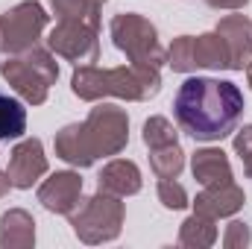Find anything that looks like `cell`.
<instances>
[{"mask_svg":"<svg viewBox=\"0 0 252 249\" xmlns=\"http://www.w3.org/2000/svg\"><path fill=\"white\" fill-rule=\"evenodd\" d=\"M193 64L211 70H229V47L217 30L193 38Z\"/></svg>","mask_w":252,"mask_h":249,"instance_id":"cell-16","label":"cell"},{"mask_svg":"<svg viewBox=\"0 0 252 249\" xmlns=\"http://www.w3.org/2000/svg\"><path fill=\"white\" fill-rule=\"evenodd\" d=\"M97 3H100V6H103V3H106V0H97Z\"/></svg>","mask_w":252,"mask_h":249,"instance_id":"cell-29","label":"cell"},{"mask_svg":"<svg viewBox=\"0 0 252 249\" xmlns=\"http://www.w3.org/2000/svg\"><path fill=\"white\" fill-rule=\"evenodd\" d=\"M47 47L76 64H91L100 59L97 30L88 24H76V21H59V27H53L47 35Z\"/></svg>","mask_w":252,"mask_h":249,"instance_id":"cell-7","label":"cell"},{"mask_svg":"<svg viewBox=\"0 0 252 249\" xmlns=\"http://www.w3.org/2000/svg\"><path fill=\"white\" fill-rule=\"evenodd\" d=\"M247 76H250V85H252V62L247 64Z\"/></svg>","mask_w":252,"mask_h":249,"instance_id":"cell-28","label":"cell"},{"mask_svg":"<svg viewBox=\"0 0 252 249\" xmlns=\"http://www.w3.org/2000/svg\"><path fill=\"white\" fill-rule=\"evenodd\" d=\"M202 3L211 9H244L250 0H202Z\"/></svg>","mask_w":252,"mask_h":249,"instance_id":"cell-26","label":"cell"},{"mask_svg":"<svg viewBox=\"0 0 252 249\" xmlns=\"http://www.w3.org/2000/svg\"><path fill=\"white\" fill-rule=\"evenodd\" d=\"M12 187H32L44 173H47V156L38 138H24L12 153H9V167H6Z\"/></svg>","mask_w":252,"mask_h":249,"instance_id":"cell-9","label":"cell"},{"mask_svg":"<svg viewBox=\"0 0 252 249\" xmlns=\"http://www.w3.org/2000/svg\"><path fill=\"white\" fill-rule=\"evenodd\" d=\"M217 32L229 47V70H244L252 62V21L247 15H226L217 21Z\"/></svg>","mask_w":252,"mask_h":249,"instance_id":"cell-11","label":"cell"},{"mask_svg":"<svg viewBox=\"0 0 252 249\" xmlns=\"http://www.w3.org/2000/svg\"><path fill=\"white\" fill-rule=\"evenodd\" d=\"M24 132H27V109L21 106V100L0 91V141L21 138Z\"/></svg>","mask_w":252,"mask_h":249,"instance_id":"cell-19","label":"cell"},{"mask_svg":"<svg viewBox=\"0 0 252 249\" xmlns=\"http://www.w3.org/2000/svg\"><path fill=\"white\" fill-rule=\"evenodd\" d=\"M173 115L193 141H223L244 118V94L229 79L190 76L176 91Z\"/></svg>","mask_w":252,"mask_h":249,"instance_id":"cell-1","label":"cell"},{"mask_svg":"<svg viewBox=\"0 0 252 249\" xmlns=\"http://www.w3.org/2000/svg\"><path fill=\"white\" fill-rule=\"evenodd\" d=\"M9 187H12V179H9V173H0V199L9 193Z\"/></svg>","mask_w":252,"mask_h":249,"instance_id":"cell-27","label":"cell"},{"mask_svg":"<svg viewBox=\"0 0 252 249\" xmlns=\"http://www.w3.org/2000/svg\"><path fill=\"white\" fill-rule=\"evenodd\" d=\"M97 190H106V193H115V196H132V193L141 190V170L135 167V161L115 158L97 176Z\"/></svg>","mask_w":252,"mask_h":249,"instance_id":"cell-13","label":"cell"},{"mask_svg":"<svg viewBox=\"0 0 252 249\" xmlns=\"http://www.w3.org/2000/svg\"><path fill=\"white\" fill-rule=\"evenodd\" d=\"M150 167L158 179H176L185 167V153L179 150V144L156 147V150H150Z\"/></svg>","mask_w":252,"mask_h":249,"instance_id":"cell-20","label":"cell"},{"mask_svg":"<svg viewBox=\"0 0 252 249\" xmlns=\"http://www.w3.org/2000/svg\"><path fill=\"white\" fill-rule=\"evenodd\" d=\"M47 21H50V15L35 0H24L18 6H12L0 18V62L9 56H21L30 47H35Z\"/></svg>","mask_w":252,"mask_h":249,"instance_id":"cell-6","label":"cell"},{"mask_svg":"<svg viewBox=\"0 0 252 249\" xmlns=\"http://www.w3.org/2000/svg\"><path fill=\"white\" fill-rule=\"evenodd\" d=\"M190 167H193V179L205 187L232 182V164H229V158H226L223 150H214V147L196 150Z\"/></svg>","mask_w":252,"mask_h":249,"instance_id":"cell-14","label":"cell"},{"mask_svg":"<svg viewBox=\"0 0 252 249\" xmlns=\"http://www.w3.org/2000/svg\"><path fill=\"white\" fill-rule=\"evenodd\" d=\"M158 199H161L164 208H173V211L188 205V193H185V187L179 185L176 179H161L158 182Z\"/></svg>","mask_w":252,"mask_h":249,"instance_id":"cell-23","label":"cell"},{"mask_svg":"<svg viewBox=\"0 0 252 249\" xmlns=\"http://www.w3.org/2000/svg\"><path fill=\"white\" fill-rule=\"evenodd\" d=\"M35 244V220L24 208H12L0 217V247H32Z\"/></svg>","mask_w":252,"mask_h":249,"instance_id":"cell-15","label":"cell"},{"mask_svg":"<svg viewBox=\"0 0 252 249\" xmlns=\"http://www.w3.org/2000/svg\"><path fill=\"white\" fill-rule=\"evenodd\" d=\"M167 64L179 73H190L196 70L193 64V35H179L173 38V44L167 47Z\"/></svg>","mask_w":252,"mask_h":249,"instance_id":"cell-21","label":"cell"},{"mask_svg":"<svg viewBox=\"0 0 252 249\" xmlns=\"http://www.w3.org/2000/svg\"><path fill=\"white\" fill-rule=\"evenodd\" d=\"M252 241V232L247 223H241V220H235V223H229V229H226V238H223V247L235 249V247H250Z\"/></svg>","mask_w":252,"mask_h":249,"instance_id":"cell-25","label":"cell"},{"mask_svg":"<svg viewBox=\"0 0 252 249\" xmlns=\"http://www.w3.org/2000/svg\"><path fill=\"white\" fill-rule=\"evenodd\" d=\"M161 88V73L153 64L129 62V67H94L79 64L70 76V91L79 100H103V97H121V100H150Z\"/></svg>","mask_w":252,"mask_h":249,"instance_id":"cell-3","label":"cell"},{"mask_svg":"<svg viewBox=\"0 0 252 249\" xmlns=\"http://www.w3.org/2000/svg\"><path fill=\"white\" fill-rule=\"evenodd\" d=\"M144 144H147L150 150L179 144V141H176V129H173V124H170L167 118H150V121L144 124Z\"/></svg>","mask_w":252,"mask_h":249,"instance_id":"cell-22","label":"cell"},{"mask_svg":"<svg viewBox=\"0 0 252 249\" xmlns=\"http://www.w3.org/2000/svg\"><path fill=\"white\" fill-rule=\"evenodd\" d=\"M79 196H82V179H79V173H70V170L53 173L38 187V202L53 214H70L76 208Z\"/></svg>","mask_w":252,"mask_h":249,"instance_id":"cell-10","label":"cell"},{"mask_svg":"<svg viewBox=\"0 0 252 249\" xmlns=\"http://www.w3.org/2000/svg\"><path fill=\"white\" fill-rule=\"evenodd\" d=\"M112 41L121 53H126L129 62L153 64V67H161L167 62V50L158 44L156 27L135 12L112 18Z\"/></svg>","mask_w":252,"mask_h":249,"instance_id":"cell-5","label":"cell"},{"mask_svg":"<svg viewBox=\"0 0 252 249\" xmlns=\"http://www.w3.org/2000/svg\"><path fill=\"white\" fill-rule=\"evenodd\" d=\"M59 21H76L100 30V3L97 0H50Z\"/></svg>","mask_w":252,"mask_h":249,"instance_id":"cell-18","label":"cell"},{"mask_svg":"<svg viewBox=\"0 0 252 249\" xmlns=\"http://www.w3.org/2000/svg\"><path fill=\"white\" fill-rule=\"evenodd\" d=\"M235 153H238L241 161H244V173L252 179V126H244V129L235 135Z\"/></svg>","mask_w":252,"mask_h":249,"instance_id":"cell-24","label":"cell"},{"mask_svg":"<svg viewBox=\"0 0 252 249\" xmlns=\"http://www.w3.org/2000/svg\"><path fill=\"white\" fill-rule=\"evenodd\" d=\"M67 217H70V226H73L79 241H85V244L115 241L121 235V226H124V202L115 193L97 190L88 199L79 196L76 208Z\"/></svg>","mask_w":252,"mask_h":249,"instance_id":"cell-4","label":"cell"},{"mask_svg":"<svg viewBox=\"0 0 252 249\" xmlns=\"http://www.w3.org/2000/svg\"><path fill=\"white\" fill-rule=\"evenodd\" d=\"M0 73H3V79H6L27 103H32V106H41V103L47 100L50 85H53L27 56H9V59H3V62H0Z\"/></svg>","mask_w":252,"mask_h":249,"instance_id":"cell-8","label":"cell"},{"mask_svg":"<svg viewBox=\"0 0 252 249\" xmlns=\"http://www.w3.org/2000/svg\"><path fill=\"white\" fill-rule=\"evenodd\" d=\"M129 141V118L118 106H97L82 124L56 132V156L73 167H91L103 156H118Z\"/></svg>","mask_w":252,"mask_h":249,"instance_id":"cell-2","label":"cell"},{"mask_svg":"<svg viewBox=\"0 0 252 249\" xmlns=\"http://www.w3.org/2000/svg\"><path fill=\"white\" fill-rule=\"evenodd\" d=\"M241 205H244V190L235 182L211 185V187H205L202 193H196V199H193V211H199L205 217H214V220L235 214Z\"/></svg>","mask_w":252,"mask_h":249,"instance_id":"cell-12","label":"cell"},{"mask_svg":"<svg viewBox=\"0 0 252 249\" xmlns=\"http://www.w3.org/2000/svg\"><path fill=\"white\" fill-rule=\"evenodd\" d=\"M217 241V226H214V217H205L199 211H193L188 220L182 223V232H179V244L182 247H211Z\"/></svg>","mask_w":252,"mask_h":249,"instance_id":"cell-17","label":"cell"}]
</instances>
